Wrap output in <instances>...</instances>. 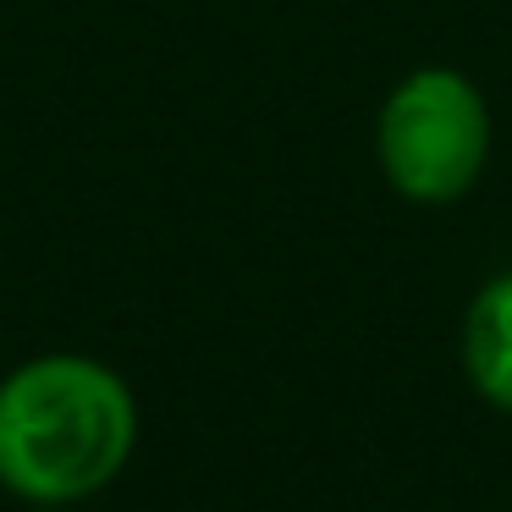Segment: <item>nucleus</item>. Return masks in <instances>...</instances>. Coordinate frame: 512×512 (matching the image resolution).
Here are the masks:
<instances>
[{
  "instance_id": "1",
  "label": "nucleus",
  "mask_w": 512,
  "mask_h": 512,
  "mask_svg": "<svg viewBox=\"0 0 512 512\" xmlns=\"http://www.w3.org/2000/svg\"><path fill=\"white\" fill-rule=\"evenodd\" d=\"M138 446V397L89 353H45L0 380V485L39 507L89 501Z\"/></svg>"
},
{
  "instance_id": "3",
  "label": "nucleus",
  "mask_w": 512,
  "mask_h": 512,
  "mask_svg": "<svg viewBox=\"0 0 512 512\" xmlns=\"http://www.w3.org/2000/svg\"><path fill=\"white\" fill-rule=\"evenodd\" d=\"M463 375L496 413H512V270L490 276L463 314Z\"/></svg>"
},
{
  "instance_id": "2",
  "label": "nucleus",
  "mask_w": 512,
  "mask_h": 512,
  "mask_svg": "<svg viewBox=\"0 0 512 512\" xmlns=\"http://www.w3.org/2000/svg\"><path fill=\"white\" fill-rule=\"evenodd\" d=\"M490 105L457 67H413L375 116V166L408 204L441 210L474 193L490 160Z\"/></svg>"
}]
</instances>
